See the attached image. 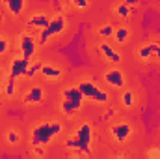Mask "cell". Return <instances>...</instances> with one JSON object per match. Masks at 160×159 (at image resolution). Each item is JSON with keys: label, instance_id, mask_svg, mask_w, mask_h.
I'll use <instances>...</instances> for the list:
<instances>
[{"label": "cell", "instance_id": "6da1fadb", "mask_svg": "<svg viewBox=\"0 0 160 159\" xmlns=\"http://www.w3.org/2000/svg\"><path fill=\"white\" fill-rule=\"evenodd\" d=\"M91 139H93V129L88 122H84L63 144H65V148L75 150L80 156H89L91 154Z\"/></svg>", "mask_w": 160, "mask_h": 159}, {"label": "cell", "instance_id": "7a4b0ae2", "mask_svg": "<svg viewBox=\"0 0 160 159\" xmlns=\"http://www.w3.org/2000/svg\"><path fill=\"white\" fill-rule=\"evenodd\" d=\"M62 129H63V125L60 122H56V120H52V122H41L30 133V144L32 146H38V144L47 146V144H50L56 139V135L62 133Z\"/></svg>", "mask_w": 160, "mask_h": 159}, {"label": "cell", "instance_id": "3957f363", "mask_svg": "<svg viewBox=\"0 0 160 159\" xmlns=\"http://www.w3.org/2000/svg\"><path fill=\"white\" fill-rule=\"evenodd\" d=\"M84 103V94L80 92L78 86H69L62 92V101H60V111L65 116H73L78 112Z\"/></svg>", "mask_w": 160, "mask_h": 159}, {"label": "cell", "instance_id": "277c9868", "mask_svg": "<svg viewBox=\"0 0 160 159\" xmlns=\"http://www.w3.org/2000/svg\"><path fill=\"white\" fill-rule=\"evenodd\" d=\"M78 88H80V92L84 94V97H88L89 101H95V103L104 105V103H108V99H110L108 92L102 90V88H101L99 84H95L93 80H80Z\"/></svg>", "mask_w": 160, "mask_h": 159}, {"label": "cell", "instance_id": "5b68a950", "mask_svg": "<svg viewBox=\"0 0 160 159\" xmlns=\"http://www.w3.org/2000/svg\"><path fill=\"white\" fill-rule=\"evenodd\" d=\"M65 26H67V21H65V17H63V15H56V17H52V19H50V23H48V26L41 30L39 38H38L39 45L48 43V40H50L52 36L62 34V32L65 30Z\"/></svg>", "mask_w": 160, "mask_h": 159}, {"label": "cell", "instance_id": "8992f818", "mask_svg": "<svg viewBox=\"0 0 160 159\" xmlns=\"http://www.w3.org/2000/svg\"><path fill=\"white\" fill-rule=\"evenodd\" d=\"M17 45H19V51H21V54L24 56V58H32L36 52H38V47H39V41L36 40L32 34H21L19 38H17Z\"/></svg>", "mask_w": 160, "mask_h": 159}, {"label": "cell", "instance_id": "52a82bcc", "mask_svg": "<svg viewBox=\"0 0 160 159\" xmlns=\"http://www.w3.org/2000/svg\"><path fill=\"white\" fill-rule=\"evenodd\" d=\"M104 82L110 86V88H116V90H123L125 84H127V79H125V73L121 71L119 68H110L104 71L102 75Z\"/></svg>", "mask_w": 160, "mask_h": 159}, {"label": "cell", "instance_id": "ba28073f", "mask_svg": "<svg viewBox=\"0 0 160 159\" xmlns=\"http://www.w3.org/2000/svg\"><path fill=\"white\" fill-rule=\"evenodd\" d=\"M110 133H112V137H114V140L118 144H125L132 135V127L127 122H119V123H114L110 127Z\"/></svg>", "mask_w": 160, "mask_h": 159}, {"label": "cell", "instance_id": "9c48e42d", "mask_svg": "<svg viewBox=\"0 0 160 159\" xmlns=\"http://www.w3.org/2000/svg\"><path fill=\"white\" fill-rule=\"evenodd\" d=\"M28 64H30V60L24 58L22 54H21V56H15V58L11 60V64H9V77H13V79L24 77Z\"/></svg>", "mask_w": 160, "mask_h": 159}, {"label": "cell", "instance_id": "30bf717a", "mask_svg": "<svg viewBox=\"0 0 160 159\" xmlns=\"http://www.w3.org/2000/svg\"><path fill=\"white\" fill-rule=\"evenodd\" d=\"M43 97H45V90L41 88L39 84H34V86H30V88L24 92L22 103H24V105H39L41 101H43Z\"/></svg>", "mask_w": 160, "mask_h": 159}, {"label": "cell", "instance_id": "8fae6325", "mask_svg": "<svg viewBox=\"0 0 160 159\" xmlns=\"http://www.w3.org/2000/svg\"><path fill=\"white\" fill-rule=\"evenodd\" d=\"M99 51H101V54H102V58H104L106 62H110V64H119L121 62V54L110 45V43H101Z\"/></svg>", "mask_w": 160, "mask_h": 159}, {"label": "cell", "instance_id": "7c38bea8", "mask_svg": "<svg viewBox=\"0 0 160 159\" xmlns=\"http://www.w3.org/2000/svg\"><path fill=\"white\" fill-rule=\"evenodd\" d=\"M39 73L47 80H58L62 77V69H60L58 66H54V64H43L41 69H39Z\"/></svg>", "mask_w": 160, "mask_h": 159}, {"label": "cell", "instance_id": "4fadbf2b", "mask_svg": "<svg viewBox=\"0 0 160 159\" xmlns=\"http://www.w3.org/2000/svg\"><path fill=\"white\" fill-rule=\"evenodd\" d=\"M2 4L8 8V11H9L13 17H19V15L24 11L26 0H2Z\"/></svg>", "mask_w": 160, "mask_h": 159}, {"label": "cell", "instance_id": "5bb4252c", "mask_svg": "<svg viewBox=\"0 0 160 159\" xmlns=\"http://www.w3.org/2000/svg\"><path fill=\"white\" fill-rule=\"evenodd\" d=\"M48 23H50V19H48L45 13H34V15L28 19V26H32V28H38V30L47 28V26H48Z\"/></svg>", "mask_w": 160, "mask_h": 159}, {"label": "cell", "instance_id": "9a60e30c", "mask_svg": "<svg viewBox=\"0 0 160 159\" xmlns=\"http://www.w3.org/2000/svg\"><path fill=\"white\" fill-rule=\"evenodd\" d=\"M121 99V105L125 107V109H130V107H134V103H136V96H134V92H130V90H123L119 96Z\"/></svg>", "mask_w": 160, "mask_h": 159}, {"label": "cell", "instance_id": "2e32d148", "mask_svg": "<svg viewBox=\"0 0 160 159\" xmlns=\"http://www.w3.org/2000/svg\"><path fill=\"white\" fill-rule=\"evenodd\" d=\"M128 38H130V30H128L125 25L116 28V32H114V40L118 41V43L123 45V43H127V41H128Z\"/></svg>", "mask_w": 160, "mask_h": 159}, {"label": "cell", "instance_id": "e0dca14e", "mask_svg": "<svg viewBox=\"0 0 160 159\" xmlns=\"http://www.w3.org/2000/svg\"><path fill=\"white\" fill-rule=\"evenodd\" d=\"M114 13H116L118 17H121V19H128V17H130V13H132V8H130L128 4L121 2V4H118V6L114 8Z\"/></svg>", "mask_w": 160, "mask_h": 159}, {"label": "cell", "instance_id": "ac0fdd59", "mask_svg": "<svg viewBox=\"0 0 160 159\" xmlns=\"http://www.w3.org/2000/svg\"><path fill=\"white\" fill-rule=\"evenodd\" d=\"M151 56H153V43H147V45H143L142 49H138V58H140L142 62H147Z\"/></svg>", "mask_w": 160, "mask_h": 159}, {"label": "cell", "instance_id": "d6986e66", "mask_svg": "<svg viewBox=\"0 0 160 159\" xmlns=\"http://www.w3.org/2000/svg\"><path fill=\"white\" fill-rule=\"evenodd\" d=\"M114 32H116V26L110 23V25H102L99 30H97V34L101 36V38H114Z\"/></svg>", "mask_w": 160, "mask_h": 159}, {"label": "cell", "instance_id": "ffe728a7", "mask_svg": "<svg viewBox=\"0 0 160 159\" xmlns=\"http://www.w3.org/2000/svg\"><path fill=\"white\" fill-rule=\"evenodd\" d=\"M41 62H34V64H28V68H26V73H24V77H34L36 73H39V69H41Z\"/></svg>", "mask_w": 160, "mask_h": 159}, {"label": "cell", "instance_id": "44dd1931", "mask_svg": "<svg viewBox=\"0 0 160 159\" xmlns=\"http://www.w3.org/2000/svg\"><path fill=\"white\" fill-rule=\"evenodd\" d=\"M15 80L13 77H9L8 82H6V86H4V92H6V96L8 97H11V96H15V88H17V84H15Z\"/></svg>", "mask_w": 160, "mask_h": 159}, {"label": "cell", "instance_id": "7402d4cb", "mask_svg": "<svg viewBox=\"0 0 160 159\" xmlns=\"http://www.w3.org/2000/svg\"><path fill=\"white\" fill-rule=\"evenodd\" d=\"M6 140H8V144H17V142L21 140V135H19L15 129H9V131L6 133Z\"/></svg>", "mask_w": 160, "mask_h": 159}, {"label": "cell", "instance_id": "603a6c76", "mask_svg": "<svg viewBox=\"0 0 160 159\" xmlns=\"http://www.w3.org/2000/svg\"><path fill=\"white\" fill-rule=\"evenodd\" d=\"M69 2H71L77 9H80V11H82V9H86V8L89 6V0H69Z\"/></svg>", "mask_w": 160, "mask_h": 159}, {"label": "cell", "instance_id": "cb8c5ba5", "mask_svg": "<svg viewBox=\"0 0 160 159\" xmlns=\"http://www.w3.org/2000/svg\"><path fill=\"white\" fill-rule=\"evenodd\" d=\"M8 51H9V41H8V38L0 36V54H6Z\"/></svg>", "mask_w": 160, "mask_h": 159}, {"label": "cell", "instance_id": "d4e9b609", "mask_svg": "<svg viewBox=\"0 0 160 159\" xmlns=\"http://www.w3.org/2000/svg\"><path fill=\"white\" fill-rule=\"evenodd\" d=\"M32 148H34V150H32L34 156H38V157H43V156H45V146L38 144V146H32Z\"/></svg>", "mask_w": 160, "mask_h": 159}, {"label": "cell", "instance_id": "484cf974", "mask_svg": "<svg viewBox=\"0 0 160 159\" xmlns=\"http://www.w3.org/2000/svg\"><path fill=\"white\" fill-rule=\"evenodd\" d=\"M153 56L157 60H160V45L158 43H153Z\"/></svg>", "mask_w": 160, "mask_h": 159}, {"label": "cell", "instance_id": "4316f807", "mask_svg": "<svg viewBox=\"0 0 160 159\" xmlns=\"http://www.w3.org/2000/svg\"><path fill=\"white\" fill-rule=\"evenodd\" d=\"M149 156H151V157H155V156L160 157V152H158V150H151V152H149Z\"/></svg>", "mask_w": 160, "mask_h": 159}, {"label": "cell", "instance_id": "83f0119b", "mask_svg": "<svg viewBox=\"0 0 160 159\" xmlns=\"http://www.w3.org/2000/svg\"><path fill=\"white\" fill-rule=\"evenodd\" d=\"M123 2H125V4H128V6H134L138 0H123Z\"/></svg>", "mask_w": 160, "mask_h": 159}]
</instances>
